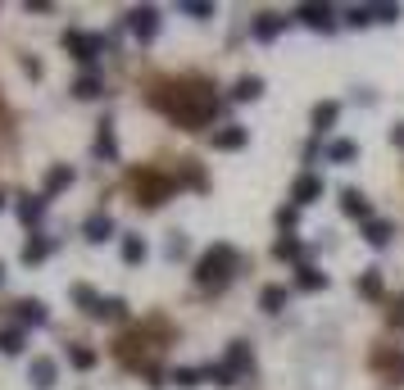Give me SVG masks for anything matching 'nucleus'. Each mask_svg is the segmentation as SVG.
<instances>
[{"instance_id": "nucleus-1", "label": "nucleus", "mask_w": 404, "mask_h": 390, "mask_svg": "<svg viewBox=\"0 0 404 390\" xmlns=\"http://www.w3.org/2000/svg\"><path fill=\"white\" fill-rule=\"evenodd\" d=\"M232 268H237V250H232V246H214L200 263H195V282L218 290V286H227Z\"/></svg>"}, {"instance_id": "nucleus-2", "label": "nucleus", "mask_w": 404, "mask_h": 390, "mask_svg": "<svg viewBox=\"0 0 404 390\" xmlns=\"http://www.w3.org/2000/svg\"><path fill=\"white\" fill-rule=\"evenodd\" d=\"M105 36L100 32H64V51L78 59V64H95V59L105 55Z\"/></svg>"}, {"instance_id": "nucleus-3", "label": "nucleus", "mask_w": 404, "mask_h": 390, "mask_svg": "<svg viewBox=\"0 0 404 390\" xmlns=\"http://www.w3.org/2000/svg\"><path fill=\"white\" fill-rule=\"evenodd\" d=\"M128 28H132V36H137V41H155V32H159V9H132L128 14Z\"/></svg>"}, {"instance_id": "nucleus-4", "label": "nucleus", "mask_w": 404, "mask_h": 390, "mask_svg": "<svg viewBox=\"0 0 404 390\" xmlns=\"http://www.w3.org/2000/svg\"><path fill=\"white\" fill-rule=\"evenodd\" d=\"M341 209H346V218H359V223H373V204L363 200V195L354 191V186H346V191H341Z\"/></svg>"}, {"instance_id": "nucleus-5", "label": "nucleus", "mask_w": 404, "mask_h": 390, "mask_svg": "<svg viewBox=\"0 0 404 390\" xmlns=\"http://www.w3.org/2000/svg\"><path fill=\"white\" fill-rule=\"evenodd\" d=\"M291 200H296V204H314V200H323V177H314V173L296 177V186H291Z\"/></svg>"}, {"instance_id": "nucleus-6", "label": "nucleus", "mask_w": 404, "mask_h": 390, "mask_svg": "<svg viewBox=\"0 0 404 390\" xmlns=\"http://www.w3.org/2000/svg\"><path fill=\"white\" fill-rule=\"evenodd\" d=\"M246 141H250V132L241 127V123H227V127L214 132V150H241Z\"/></svg>"}, {"instance_id": "nucleus-7", "label": "nucleus", "mask_w": 404, "mask_h": 390, "mask_svg": "<svg viewBox=\"0 0 404 390\" xmlns=\"http://www.w3.org/2000/svg\"><path fill=\"white\" fill-rule=\"evenodd\" d=\"M141 186H145V195H141L145 204H164V200H168V191H173V181H164V177L145 173V177H137V191H141Z\"/></svg>"}, {"instance_id": "nucleus-8", "label": "nucleus", "mask_w": 404, "mask_h": 390, "mask_svg": "<svg viewBox=\"0 0 404 390\" xmlns=\"http://www.w3.org/2000/svg\"><path fill=\"white\" fill-rule=\"evenodd\" d=\"M55 359H32V368H28V381L36 386V390H51L55 386Z\"/></svg>"}, {"instance_id": "nucleus-9", "label": "nucleus", "mask_w": 404, "mask_h": 390, "mask_svg": "<svg viewBox=\"0 0 404 390\" xmlns=\"http://www.w3.org/2000/svg\"><path fill=\"white\" fill-rule=\"evenodd\" d=\"M390 236H395V223H386V218H373V223H363V241H368V246L382 250Z\"/></svg>"}, {"instance_id": "nucleus-10", "label": "nucleus", "mask_w": 404, "mask_h": 390, "mask_svg": "<svg viewBox=\"0 0 404 390\" xmlns=\"http://www.w3.org/2000/svg\"><path fill=\"white\" fill-rule=\"evenodd\" d=\"M82 231H87V241H109L114 236V218L109 214H91L87 223H82Z\"/></svg>"}, {"instance_id": "nucleus-11", "label": "nucleus", "mask_w": 404, "mask_h": 390, "mask_svg": "<svg viewBox=\"0 0 404 390\" xmlns=\"http://www.w3.org/2000/svg\"><path fill=\"white\" fill-rule=\"evenodd\" d=\"M91 318H100V322H118V318H128V304L118 300V295H109V300L100 295V304H95Z\"/></svg>"}, {"instance_id": "nucleus-12", "label": "nucleus", "mask_w": 404, "mask_h": 390, "mask_svg": "<svg viewBox=\"0 0 404 390\" xmlns=\"http://www.w3.org/2000/svg\"><path fill=\"white\" fill-rule=\"evenodd\" d=\"M300 19L309 23V28L332 32V5H300Z\"/></svg>"}, {"instance_id": "nucleus-13", "label": "nucleus", "mask_w": 404, "mask_h": 390, "mask_svg": "<svg viewBox=\"0 0 404 390\" xmlns=\"http://www.w3.org/2000/svg\"><path fill=\"white\" fill-rule=\"evenodd\" d=\"M19 322L23 327H46V304L41 300H23L19 304Z\"/></svg>"}, {"instance_id": "nucleus-14", "label": "nucleus", "mask_w": 404, "mask_h": 390, "mask_svg": "<svg viewBox=\"0 0 404 390\" xmlns=\"http://www.w3.org/2000/svg\"><path fill=\"white\" fill-rule=\"evenodd\" d=\"M100 91H105V82L95 78V73H82V78L73 82V95H78V100H95Z\"/></svg>"}, {"instance_id": "nucleus-15", "label": "nucleus", "mask_w": 404, "mask_h": 390, "mask_svg": "<svg viewBox=\"0 0 404 390\" xmlns=\"http://www.w3.org/2000/svg\"><path fill=\"white\" fill-rule=\"evenodd\" d=\"M51 250H55V241H46V236H32L28 246H23V263H41V259H51Z\"/></svg>"}, {"instance_id": "nucleus-16", "label": "nucleus", "mask_w": 404, "mask_h": 390, "mask_svg": "<svg viewBox=\"0 0 404 390\" xmlns=\"http://www.w3.org/2000/svg\"><path fill=\"white\" fill-rule=\"evenodd\" d=\"M64 186H73V168H64V164H55L51 173H46V195H59Z\"/></svg>"}, {"instance_id": "nucleus-17", "label": "nucleus", "mask_w": 404, "mask_h": 390, "mask_svg": "<svg viewBox=\"0 0 404 390\" xmlns=\"http://www.w3.org/2000/svg\"><path fill=\"white\" fill-rule=\"evenodd\" d=\"M259 95H264V78H241L232 87V100H259Z\"/></svg>"}, {"instance_id": "nucleus-18", "label": "nucleus", "mask_w": 404, "mask_h": 390, "mask_svg": "<svg viewBox=\"0 0 404 390\" xmlns=\"http://www.w3.org/2000/svg\"><path fill=\"white\" fill-rule=\"evenodd\" d=\"M95 154L100 159H118V141H114V127L100 123V137H95Z\"/></svg>"}, {"instance_id": "nucleus-19", "label": "nucleus", "mask_w": 404, "mask_h": 390, "mask_svg": "<svg viewBox=\"0 0 404 390\" xmlns=\"http://www.w3.org/2000/svg\"><path fill=\"white\" fill-rule=\"evenodd\" d=\"M259 304H264V313H281L286 309V286H264Z\"/></svg>"}, {"instance_id": "nucleus-20", "label": "nucleus", "mask_w": 404, "mask_h": 390, "mask_svg": "<svg viewBox=\"0 0 404 390\" xmlns=\"http://www.w3.org/2000/svg\"><path fill=\"white\" fill-rule=\"evenodd\" d=\"M296 286H300V290H323V286H327V273H318V268L300 263V277H296Z\"/></svg>"}, {"instance_id": "nucleus-21", "label": "nucleus", "mask_w": 404, "mask_h": 390, "mask_svg": "<svg viewBox=\"0 0 404 390\" xmlns=\"http://www.w3.org/2000/svg\"><path fill=\"white\" fill-rule=\"evenodd\" d=\"M41 214H46V195H28V200L19 204V218H23V223H41Z\"/></svg>"}, {"instance_id": "nucleus-22", "label": "nucleus", "mask_w": 404, "mask_h": 390, "mask_svg": "<svg viewBox=\"0 0 404 390\" xmlns=\"http://www.w3.org/2000/svg\"><path fill=\"white\" fill-rule=\"evenodd\" d=\"M336 118H341V105H336V100H327V105H318V109H314V127H318V132H327V127L336 123Z\"/></svg>"}, {"instance_id": "nucleus-23", "label": "nucleus", "mask_w": 404, "mask_h": 390, "mask_svg": "<svg viewBox=\"0 0 404 390\" xmlns=\"http://www.w3.org/2000/svg\"><path fill=\"white\" fill-rule=\"evenodd\" d=\"M227 368L232 372H246L250 368V345H246V340H237V345L227 349Z\"/></svg>"}, {"instance_id": "nucleus-24", "label": "nucleus", "mask_w": 404, "mask_h": 390, "mask_svg": "<svg viewBox=\"0 0 404 390\" xmlns=\"http://www.w3.org/2000/svg\"><path fill=\"white\" fill-rule=\"evenodd\" d=\"M168 381L182 386V390H195V386L204 381V372H195V368H173V372H168Z\"/></svg>"}, {"instance_id": "nucleus-25", "label": "nucleus", "mask_w": 404, "mask_h": 390, "mask_svg": "<svg viewBox=\"0 0 404 390\" xmlns=\"http://www.w3.org/2000/svg\"><path fill=\"white\" fill-rule=\"evenodd\" d=\"M354 154H359V145H354V141H332V145H327V159H332V164H350Z\"/></svg>"}, {"instance_id": "nucleus-26", "label": "nucleus", "mask_w": 404, "mask_h": 390, "mask_svg": "<svg viewBox=\"0 0 404 390\" xmlns=\"http://www.w3.org/2000/svg\"><path fill=\"white\" fill-rule=\"evenodd\" d=\"M145 241L141 236H123V263H145Z\"/></svg>"}, {"instance_id": "nucleus-27", "label": "nucleus", "mask_w": 404, "mask_h": 390, "mask_svg": "<svg viewBox=\"0 0 404 390\" xmlns=\"http://www.w3.org/2000/svg\"><path fill=\"white\" fill-rule=\"evenodd\" d=\"M68 363H73L78 372H87V368H95V354H91L87 345H68Z\"/></svg>"}, {"instance_id": "nucleus-28", "label": "nucleus", "mask_w": 404, "mask_h": 390, "mask_svg": "<svg viewBox=\"0 0 404 390\" xmlns=\"http://www.w3.org/2000/svg\"><path fill=\"white\" fill-rule=\"evenodd\" d=\"M204 381H214V386H232V381H237V372H232L227 363H209V368H204Z\"/></svg>"}, {"instance_id": "nucleus-29", "label": "nucleus", "mask_w": 404, "mask_h": 390, "mask_svg": "<svg viewBox=\"0 0 404 390\" xmlns=\"http://www.w3.org/2000/svg\"><path fill=\"white\" fill-rule=\"evenodd\" d=\"M277 32H281V19L277 14H264L259 23H254V36H259V41H273Z\"/></svg>"}, {"instance_id": "nucleus-30", "label": "nucleus", "mask_w": 404, "mask_h": 390, "mask_svg": "<svg viewBox=\"0 0 404 390\" xmlns=\"http://www.w3.org/2000/svg\"><path fill=\"white\" fill-rule=\"evenodd\" d=\"M359 295H368V300L382 295V277H377V268H368V273L359 277Z\"/></svg>"}, {"instance_id": "nucleus-31", "label": "nucleus", "mask_w": 404, "mask_h": 390, "mask_svg": "<svg viewBox=\"0 0 404 390\" xmlns=\"http://www.w3.org/2000/svg\"><path fill=\"white\" fill-rule=\"evenodd\" d=\"M300 254H304V246H300L296 236H281L277 241V259H300Z\"/></svg>"}, {"instance_id": "nucleus-32", "label": "nucleus", "mask_w": 404, "mask_h": 390, "mask_svg": "<svg viewBox=\"0 0 404 390\" xmlns=\"http://www.w3.org/2000/svg\"><path fill=\"white\" fill-rule=\"evenodd\" d=\"M73 300H78V304H82L87 313H95V304H100V295H95L91 286H73Z\"/></svg>"}, {"instance_id": "nucleus-33", "label": "nucleus", "mask_w": 404, "mask_h": 390, "mask_svg": "<svg viewBox=\"0 0 404 390\" xmlns=\"http://www.w3.org/2000/svg\"><path fill=\"white\" fill-rule=\"evenodd\" d=\"M23 349V332H0V354H19Z\"/></svg>"}, {"instance_id": "nucleus-34", "label": "nucleus", "mask_w": 404, "mask_h": 390, "mask_svg": "<svg viewBox=\"0 0 404 390\" xmlns=\"http://www.w3.org/2000/svg\"><path fill=\"white\" fill-rule=\"evenodd\" d=\"M182 181H187V186H195V191H204V177H200V168H195L191 159H182Z\"/></svg>"}, {"instance_id": "nucleus-35", "label": "nucleus", "mask_w": 404, "mask_h": 390, "mask_svg": "<svg viewBox=\"0 0 404 390\" xmlns=\"http://www.w3.org/2000/svg\"><path fill=\"white\" fill-rule=\"evenodd\" d=\"M346 23H350V28H363V23H373V5H359V9H350V14H346Z\"/></svg>"}, {"instance_id": "nucleus-36", "label": "nucleus", "mask_w": 404, "mask_h": 390, "mask_svg": "<svg viewBox=\"0 0 404 390\" xmlns=\"http://www.w3.org/2000/svg\"><path fill=\"white\" fill-rule=\"evenodd\" d=\"M373 19L377 23H395L400 19V5H373Z\"/></svg>"}, {"instance_id": "nucleus-37", "label": "nucleus", "mask_w": 404, "mask_h": 390, "mask_svg": "<svg viewBox=\"0 0 404 390\" xmlns=\"http://www.w3.org/2000/svg\"><path fill=\"white\" fill-rule=\"evenodd\" d=\"M182 9H187V14H195V19H209V14H214V5H200V0H187Z\"/></svg>"}, {"instance_id": "nucleus-38", "label": "nucleus", "mask_w": 404, "mask_h": 390, "mask_svg": "<svg viewBox=\"0 0 404 390\" xmlns=\"http://www.w3.org/2000/svg\"><path fill=\"white\" fill-rule=\"evenodd\" d=\"M296 218H300V209H296V204H291V209H277V223H281V227H286V231H291V227H296Z\"/></svg>"}, {"instance_id": "nucleus-39", "label": "nucleus", "mask_w": 404, "mask_h": 390, "mask_svg": "<svg viewBox=\"0 0 404 390\" xmlns=\"http://www.w3.org/2000/svg\"><path fill=\"white\" fill-rule=\"evenodd\" d=\"M182 254H187V241L173 236V241H168V259H182Z\"/></svg>"}, {"instance_id": "nucleus-40", "label": "nucleus", "mask_w": 404, "mask_h": 390, "mask_svg": "<svg viewBox=\"0 0 404 390\" xmlns=\"http://www.w3.org/2000/svg\"><path fill=\"white\" fill-rule=\"evenodd\" d=\"M390 141H395V145H400V150H404V123H400L395 132H390Z\"/></svg>"}, {"instance_id": "nucleus-41", "label": "nucleus", "mask_w": 404, "mask_h": 390, "mask_svg": "<svg viewBox=\"0 0 404 390\" xmlns=\"http://www.w3.org/2000/svg\"><path fill=\"white\" fill-rule=\"evenodd\" d=\"M0 282H5V268H0Z\"/></svg>"}, {"instance_id": "nucleus-42", "label": "nucleus", "mask_w": 404, "mask_h": 390, "mask_svg": "<svg viewBox=\"0 0 404 390\" xmlns=\"http://www.w3.org/2000/svg\"><path fill=\"white\" fill-rule=\"evenodd\" d=\"M0 209H5V200H0Z\"/></svg>"}]
</instances>
